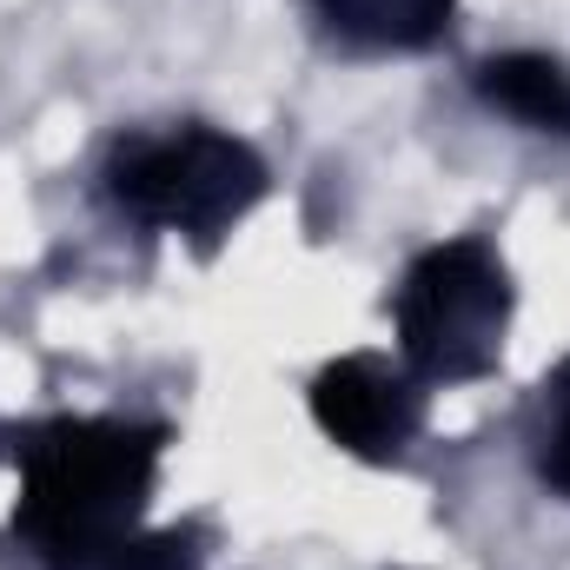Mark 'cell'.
I'll use <instances>...</instances> for the list:
<instances>
[{
	"mask_svg": "<svg viewBox=\"0 0 570 570\" xmlns=\"http://www.w3.org/2000/svg\"><path fill=\"white\" fill-rule=\"evenodd\" d=\"M478 94L538 134H570V67L551 53H498L478 67Z\"/></svg>",
	"mask_w": 570,
	"mask_h": 570,
	"instance_id": "cell-5",
	"label": "cell"
},
{
	"mask_svg": "<svg viewBox=\"0 0 570 570\" xmlns=\"http://www.w3.org/2000/svg\"><path fill=\"white\" fill-rule=\"evenodd\" d=\"M511 325V273L484 239L431 246L399 285V345L405 365L431 385L484 379L504 352Z\"/></svg>",
	"mask_w": 570,
	"mask_h": 570,
	"instance_id": "cell-3",
	"label": "cell"
},
{
	"mask_svg": "<svg viewBox=\"0 0 570 570\" xmlns=\"http://www.w3.org/2000/svg\"><path fill=\"white\" fill-rule=\"evenodd\" d=\"M159 425L127 419H53L20 438V504L13 531L60 570H100L140 538L159 478Z\"/></svg>",
	"mask_w": 570,
	"mask_h": 570,
	"instance_id": "cell-1",
	"label": "cell"
},
{
	"mask_svg": "<svg viewBox=\"0 0 570 570\" xmlns=\"http://www.w3.org/2000/svg\"><path fill=\"white\" fill-rule=\"evenodd\" d=\"M551 392H558V425L544 438V458H538V464H544V484L570 498V365L551 379Z\"/></svg>",
	"mask_w": 570,
	"mask_h": 570,
	"instance_id": "cell-8",
	"label": "cell"
},
{
	"mask_svg": "<svg viewBox=\"0 0 570 570\" xmlns=\"http://www.w3.org/2000/svg\"><path fill=\"white\" fill-rule=\"evenodd\" d=\"M100 570H199V544L193 531H153V538L120 544Z\"/></svg>",
	"mask_w": 570,
	"mask_h": 570,
	"instance_id": "cell-7",
	"label": "cell"
},
{
	"mask_svg": "<svg viewBox=\"0 0 570 570\" xmlns=\"http://www.w3.org/2000/svg\"><path fill=\"white\" fill-rule=\"evenodd\" d=\"M312 7L325 13L332 33H345V40H358V47L419 53L431 40H444L458 0H312Z\"/></svg>",
	"mask_w": 570,
	"mask_h": 570,
	"instance_id": "cell-6",
	"label": "cell"
},
{
	"mask_svg": "<svg viewBox=\"0 0 570 570\" xmlns=\"http://www.w3.org/2000/svg\"><path fill=\"white\" fill-rule=\"evenodd\" d=\"M312 419L332 444H345L365 464H392L425 419V392L405 365L379 352H345L312 379Z\"/></svg>",
	"mask_w": 570,
	"mask_h": 570,
	"instance_id": "cell-4",
	"label": "cell"
},
{
	"mask_svg": "<svg viewBox=\"0 0 570 570\" xmlns=\"http://www.w3.org/2000/svg\"><path fill=\"white\" fill-rule=\"evenodd\" d=\"M107 186L134 219L213 246L233 219H246L266 199V159L233 134L179 127L120 140L107 159Z\"/></svg>",
	"mask_w": 570,
	"mask_h": 570,
	"instance_id": "cell-2",
	"label": "cell"
}]
</instances>
